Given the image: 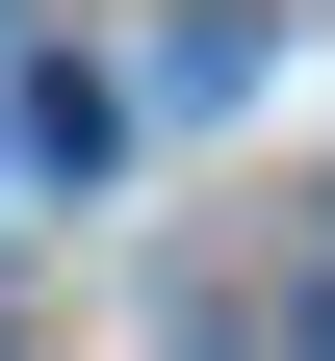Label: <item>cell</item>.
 I'll return each mask as SVG.
<instances>
[{
    "instance_id": "1",
    "label": "cell",
    "mask_w": 335,
    "mask_h": 361,
    "mask_svg": "<svg viewBox=\"0 0 335 361\" xmlns=\"http://www.w3.org/2000/svg\"><path fill=\"white\" fill-rule=\"evenodd\" d=\"M310 361H335V284H310Z\"/></svg>"
}]
</instances>
